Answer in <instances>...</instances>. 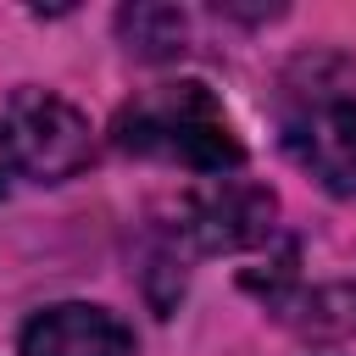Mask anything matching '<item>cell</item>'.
Masks as SVG:
<instances>
[{
  "label": "cell",
  "mask_w": 356,
  "mask_h": 356,
  "mask_svg": "<svg viewBox=\"0 0 356 356\" xmlns=\"http://www.w3.org/2000/svg\"><path fill=\"white\" fill-rule=\"evenodd\" d=\"M111 145L122 156H150V161L206 172V178H228L245 167V145H239L222 100L200 78L156 83L139 100H128L111 122Z\"/></svg>",
  "instance_id": "6da1fadb"
},
{
  "label": "cell",
  "mask_w": 356,
  "mask_h": 356,
  "mask_svg": "<svg viewBox=\"0 0 356 356\" xmlns=\"http://www.w3.org/2000/svg\"><path fill=\"white\" fill-rule=\"evenodd\" d=\"M273 217H278L273 189L245 184V178H211L178 200V234L206 256L261 245L273 234Z\"/></svg>",
  "instance_id": "277c9868"
},
{
  "label": "cell",
  "mask_w": 356,
  "mask_h": 356,
  "mask_svg": "<svg viewBox=\"0 0 356 356\" xmlns=\"http://www.w3.org/2000/svg\"><path fill=\"white\" fill-rule=\"evenodd\" d=\"M6 139L22 172H33L39 184H61L72 172L89 167V122L78 106H67L50 89H17L11 111H6Z\"/></svg>",
  "instance_id": "3957f363"
},
{
  "label": "cell",
  "mask_w": 356,
  "mask_h": 356,
  "mask_svg": "<svg viewBox=\"0 0 356 356\" xmlns=\"http://www.w3.org/2000/svg\"><path fill=\"white\" fill-rule=\"evenodd\" d=\"M11 172H17V156H11V139H6V128H0V195L11 189Z\"/></svg>",
  "instance_id": "52a82bcc"
},
{
  "label": "cell",
  "mask_w": 356,
  "mask_h": 356,
  "mask_svg": "<svg viewBox=\"0 0 356 356\" xmlns=\"http://www.w3.org/2000/svg\"><path fill=\"white\" fill-rule=\"evenodd\" d=\"M284 150L328 195H356V89L350 83L295 89L284 111Z\"/></svg>",
  "instance_id": "7a4b0ae2"
},
{
  "label": "cell",
  "mask_w": 356,
  "mask_h": 356,
  "mask_svg": "<svg viewBox=\"0 0 356 356\" xmlns=\"http://www.w3.org/2000/svg\"><path fill=\"white\" fill-rule=\"evenodd\" d=\"M22 356H134V334L117 312L89 300H61L28 317Z\"/></svg>",
  "instance_id": "5b68a950"
},
{
  "label": "cell",
  "mask_w": 356,
  "mask_h": 356,
  "mask_svg": "<svg viewBox=\"0 0 356 356\" xmlns=\"http://www.w3.org/2000/svg\"><path fill=\"white\" fill-rule=\"evenodd\" d=\"M117 33H122L128 56H139V61H172L189 44V17L178 6H122L117 11Z\"/></svg>",
  "instance_id": "8992f818"
}]
</instances>
